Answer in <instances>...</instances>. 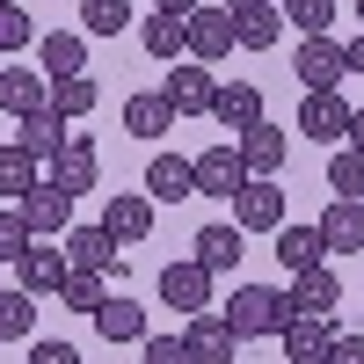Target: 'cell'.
I'll use <instances>...</instances> for the list:
<instances>
[{
    "label": "cell",
    "mask_w": 364,
    "mask_h": 364,
    "mask_svg": "<svg viewBox=\"0 0 364 364\" xmlns=\"http://www.w3.org/2000/svg\"><path fill=\"white\" fill-rule=\"evenodd\" d=\"M240 343H262V336H277V328L291 321V299L277 291V284H233V299L226 306H211Z\"/></svg>",
    "instance_id": "1"
},
{
    "label": "cell",
    "mask_w": 364,
    "mask_h": 364,
    "mask_svg": "<svg viewBox=\"0 0 364 364\" xmlns=\"http://www.w3.org/2000/svg\"><path fill=\"white\" fill-rule=\"evenodd\" d=\"M58 240H66V269H95V277H109L124 291V262H117V240L102 226H66Z\"/></svg>",
    "instance_id": "2"
},
{
    "label": "cell",
    "mask_w": 364,
    "mask_h": 364,
    "mask_svg": "<svg viewBox=\"0 0 364 364\" xmlns=\"http://www.w3.org/2000/svg\"><path fill=\"white\" fill-rule=\"evenodd\" d=\"M190 175H197V197H240L248 190V168H240V154H233V139H219V146H204V154L190 161Z\"/></svg>",
    "instance_id": "3"
},
{
    "label": "cell",
    "mask_w": 364,
    "mask_h": 364,
    "mask_svg": "<svg viewBox=\"0 0 364 364\" xmlns=\"http://www.w3.org/2000/svg\"><path fill=\"white\" fill-rule=\"evenodd\" d=\"M291 73H299V87H306V95H328V87L350 73V58H343L336 37H306V44L291 51Z\"/></svg>",
    "instance_id": "4"
},
{
    "label": "cell",
    "mask_w": 364,
    "mask_h": 364,
    "mask_svg": "<svg viewBox=\"0 0 364 364\" xmlns=\"http://www.w3.org/2000/svg\"><path fill=\"white\" fill-rule=\"evenodd\" d=\"M233 226L240 233H277L284 226V190L269 175H248V190L233 197Z\"/></svg>",
    "instance_id": "5"
},
{
    "label": "cell",
    "mask_w": 364,
    "mask_h": 364,
    "mask_svg": "<svg viewBox=\"0 0 364 364\" xmlns=\"http://www.w3.org/2000/svg\"><path fill=\"white\" fill-rule=\"evenodd\" d=\"M182 51H190L197 66H219V58L233 51V15L226 8H197L190 22H182Z\"/></svg>",
    "instance_id": "6"
},
{
    "label": "cell",
    "mask_w": 364,
    "mask_h": 364,
    "mask_svg": "<svg viewBox=\"0 0 364 364\" xmlns=\"http://www.w3.org/2000/svg\"><path fill=\"white\" fill-rule=\"evenodd\" d=\"M161 306H175V314H211V269L204 262H168L161 269Z\"/></svg>",
    "instance_id": "7"
},
{
    "label": "cell",
    "mask_w": 364,
    "mask_h": 364,
    "mask_svg": "<svg viewBox=\"0 0 364 364\" xmlns=\"http://www.w3.org/2000/svg\"><path fill=\"white\" fill-rule=\"evenodd\" d=\"M204 117H211L219 132H233V139H240L248 124H262V87H255V80H219V95H211V109H204Z\"/></svg>",
    "instance_id": "8"
},
{
    "label": "cell",
    "mask_w": 364,
    "mask_h": 364,
    "mask_svg": "<svg viewBox=\"0 0 364 364\" xmlns=\"http://www.w3.org/2000/svg\"><path fill=\"white\" fill-rule=\"evenodd\" d=\"M22 226H29V240H58L73 226V197L58 190V182H37V190L22 197Z\"/></svg>",
    "instance_id": "9"
},
{
    "label": "cell",
    "mask_w": 364,
    "mask_h": 364,
    "mask_svg": "<svg viewBox=\"0 0 364 364\" xmlns=\"http://www.w3.org/2000/svg\"><path fill=\"white\" fill-rule=\"evenodd\" d=\"M95 168H102L95 132H66V154L51 161V175H44V182H58L66 197H80V190H95Z\"/></svg>",
    "instance_id": "10"
},
{
    "label": "cell",
    "mask_w": 364,
    "mask_h": 364,
    "mask_svg": "<svg viewBox=\"0 0 364 364\" xmlns=\"http://www.w3.org/2000/svg\"><path fill=\"white\" fill-rule=\"evenodd\" d=\"M211 95H219V80H211V66H197V58H182V66L168 73V87H161V102H168L175 117H204Z\"/></svg>",
    "instance_id": "11"
},
{
    "label": "cell",
    "mask_w": 364,
    "mask_h": 364,
    "mask_svg": "<svg viewBox=\"0 0 364 364\" xmlns=\"http://www.w3.org/2000/svg\"><path fill=\"white\" fill-rule=\"evenodd\" d=\"M182 350H190V364H233V357H240V336H233L219 314H190Z\"/></svg>",
    "instance_id": "12"
},
{
    "label": "cell",
    "mask_w": 364,
    "mask_h": 364,
    "mask_svg": "<svg viewBox=\"0 0 364 364\" xmlns=\"http://www.w3.org/2000/svg\"><path fill=\"white\" fill-rule=\"evenodd\" d=\"M233 154H240V168H248V175H277V168L291 161V139L262 117V124H248V132L233 139Z\"/></svg>",
    "instance_id": "13"
},
{
    "label": "cell",
    "mask_w": 364,
    "mask_h": 364,
    "mask_svg": "<svg viewBox=\"0 0 364 364\" xmlns=\"http://www.w3.org/2000/svg\"><path fill=\"white\" fill-rule=\"evenodd\" d=\"M0 109L15 117H37V109H51V80L37 73V66H0Z\"/></svg>",
    "instance_id": "14"
},
{
    "label": "cell",
    "mask_w": 364,
    "mask_h": 364,
    "mask_svg": "<svg viewBox=\"0 0 364 364\" xmlns=\"http://www.w3.org/2000/svg\"><path fill=\"white\" fill-rule=\"evenodd\" d=\"M299 132H306L314 146H343L350 139V102L336 95V87H328V95H306L299 102Z\"/></svg>",
    "instance_id": "15"
},
{
    "label": "cell",
    "mask_w": 364,
    "mask_h": 364,
    "mask_svg": "<svg viewBox=\"0 0 364 364\" xmlns=\"http://www.w3.org/2000/svg\"><path fill=\"white\" fill-rule=\"evenodd\" d=\"M37 73L44 80L87 73V37H80V29H44V37H37Z\"/></svg>",
    "instance_id": "16"
},
{
    "label": "cell",
    "mask_w": 364,
    "mask_h": 364,
    "mask_svg": "<svg viewBox=\"0 0 364 364\" xmlns=\"http://www.w3.org/2000/svg\"><path fill=\"white\" fill-rule=\"evenodd\" d=\"M336 336H343V328H336V321H314V314H291V321L277 328V343H284V364H321Z\"/></svg>",
    "instance_id": "17"
},
{
    "label": "cell",
    "mask_w": 364,
    "mask_h": 364,
    "mask_svg": "<svg viewBox=\"0 0 364 364\" xmlns=\"http://www.w3.org/2000/svg\"><path fill=\"white\" fill-rule=\"evenodd\" d=\"M291 314H314V321H336V306H343V284H336V269H299V277H291Z\"/></svg>",
    "instance_id": "18"
},
{
    "label": "cell",
    "mask_w": 364,
    "mask_h": 364,
    "mask_svg": "<svg viewBox=\"0 0 364 364\" xmlns=\"http://www.w3.org/2000/svg\"><path fill=\"white\" fill-rule=\"evenodd\" d=\"M102 233L109 240H146V233H154V197H146V190H109Z\"/></svg>",
    "instance_id": "19"
},
{
    "label": "cell",
    "mask_w": 364,
    "mask_h": 364,
    "mask_svg": "<svg viewBox=\"0 0 364 364\" xmlns=\"http://www.w3.org/2000/svg\"><path fill=\"white\" fill-rule=\"evenodd\" d=\"M314 233H321V248H328V255H357V248H364V204L336 197V204L314 219Z\"/></svg>",
    "instance_id": "20"
},
{
    "label": "cell",
    "mask_w": 364,
    "mask_h": 364,
    "mask_svg": "<svg viewBox=\"0 0 364 364\" xmlns=\"http://www.w3.org/2000/svg\"><path fill=\"white\" fill-rule=\"evenodd\" d=\"M15 269H22V291H29V299H58V284L73 277V269H66V248H37V240H29V255H22Z\"/></svg>",
    "instance_id": "21"
},
{
    "label": "cell",
    "mask_w": 364,
    "mask_h": 364,
    "mask_svg": "<svg viewBox=\"0 0 364 364\" xmlns=\"http://www.w3.org/2000/svg\"><path fill=\"white\" fill-rule=\"evenodd\" d=\"M146 197H154V204H182V197H197L190 161H182V154H154V161H146Z\"/></svg>",
    "instance_id": "22"
},
{
    "label": "cell",
    "mask_w": 364,
    "mask_h": 364,
    "mask_svg": "<svg viewBox=\"0 0 364 364\" xmlns=\"http://www.w3.org/2000/svg\"><path fill=\"white\" fill-rule=\"evenodd\" d=\"M66 117H58V109H37V117H22V132H15V146H22V154L29 161H58V154H66Z\"/></svg>",
    "instance_id": "23"
},
{
    "label": "cell",
    "mask_w": 364,
    "mask_h": 364,
    "mask_svg": "<svg viewBox=\"0 0 364 364\" xmlns=\"http://www.w3.org/2000/svg\"><path fill=\"white\" fill-rule=\"evenodd\" d=\"M240 240H248V233H240V226H204L197 240H190V262H204L211 269V277H226V269H240V255H248V248H240Z\"/></svg>",
    "instance_id": "24"
},
{
    "label": "cell",
    "mask_w": 364,
    "mask_h": 364,
    "mask_svg": "<svg viewBox=\"0 0 364 364\" xmlns=\"http://www.w3.org/2000/svg\"><path fill=\"white\" fill-rule=\"evenodd\" d=\"M95 328H102V343H146V306L124 299V291H109L95 306Z\"/></svg>",
    "instance_id": "25"
},
{
    "label": "cell",
    "mask_w": 364,
    "mask_h": 364,
    "mask_svg": "<svg viewBox=\"0 0 364 364\" xmlns=\"http://www.w3.org/2000/svg\"><path fill=\"white\" fill-rule=\"evenodd\" d=\"M124 132L132 139H168L175 132V109L161 102V87H154V95H124Z\"/></svg>",
    "instance_id": "26"
},
{
    "label": "cell",
    "mask_w": 364,
    "mask_h": 364,
    "mask_svg": "<svg viewBox=\"0 0 364 364\" xmlns=\"http://www.w3.org/2000/svg\"><path fill=\"white\" fill-rule=\"evenodd\" d=\"M277 262H284V277H299V269H321L328 248H321L314 226H277Z\"/></svg>",
    "instance_id": "27"
},
{
    "label": "cell",
    "mask_w": 364,
    "mask_h": 364,
    "mask_svg": "<svg viewBox=\"0 0 364 364\" xmlns=\"http://www.w3.org/2000/svg\"><path fill=\"white\" fill-rule=\"evenodd\" d=\"M277 37H284V15H277V0H262V8L233 15V44H240V51H269Z\"/></svg>",
    "instance_id": "28"
},
{
    "label": "cell",
    "mask_w": 364,
    "mask_h": 364,
    "mask_svg": "<svg viewBox=\"0 0 364 364\" xmlns=\"http://www.w3.org/2000/svg\"><path fill=\"white\" fill-rule=\"evenodd\" d=\"M37 182H44V175H37V161H29L22 146L8 139V146H0V204H22Z\"/></svg>",
    "instance_id": "29"
},
{
    "label": "cell",
    "mask_w": 364,
    "mask_h": 364,
    "mask_svg": "<svg viewBox=\"0 0 364 364\" xmlns=\"http://www.w3.org/2000/svg\"><path fill=\"white\" fill-rule=\"evenodd\" d=\"M95 102H102V80H95V73H73V80H51V109L66 117V124H80V117L95 109Z\"/></svg>",
    "instance_id": "30"
},
{
    "label": "cell",
    "mask_w": 364,
    "mask_h": 364,
    "mask_svg": "<svg viewBox=\"0 0 364 364\" xmlns=\"http://www.w3.org/2000/svg\"><path fill=\"white\" fill-rule=\"evenodd\" d=\"M109 291H117L109 277H95V269H73V277L58 284V306H66V314H87V321H95V306H102Z\"/></svg>",
    "instance_id": "31"
},
{
    "label": "cell",
    "mask_w": 364,
    "mask_h": 364,
    "mask_svg": "<svg viewBox=\"0 0 364 364\" xmlns=\"http://www.w3.org/2000/svg\"><path fill=\"white\" fill-rule=\"evenodd\" d=\"M328 190L364 204V154H357V146H336V154H328Z\"/></svg>",
    "instance_id": "32"
},
{
    "label": "cell",
    "mask_w": 364,
    "mask_h": 364,
    "mask_svg": "<svg viewBox=\"0 0 364 364\" xmlns=\"http://www.w3.org/2000/svg\"><path fill=\"white\" fill-rule=\"evenodd\" d=\"M29 328H37V299H29L22 284H8L0 291V343H22Z\"/></svg>",
    "instance_id": "33"
},
{
    "label": "cell",
    "mask_w": 364,
    "mask_h": 364,
    "mask_svg": "<svg viewBox=\"0 0 364 364\" xmlns=\"http://www.w3.org/2000/svg\"><path fill=\"white\" fill-rule=\"evenodd\" d=\"M277 15L299 29V37H328V22H336V0H277Z\"/></svg>",
    "instance_id": "34"
},
{
    "label": "cell",
    "mask_w": 364,
    "mask_h": 364,
    "mask_svg": "<svg viewBox=\"0 0 364 364\" xmlns=\"http://www.w3.org/2000/svg\"><path fill=\"white\" fill-rule=\"evenodd\" d=\"M139 44H146V58H182V22L175 15H146L139 22Z\"/></svg>",
    "instance_id": "35"
},
{
    "label": "cell",
    "mask_w": 364,
    "mask_h": 364,
    "mask_svg": "<svg viewBox=\"0 0 364 364\" xmlns=\"http://www.w3.org/2000/svg\"><path fill=\"white\" fill-rule=\"evenodd\" d=\"M132 22V0H87L80 8V37H117Z\"/></svg>",
    "instance_id": "36"
},
{
    "label": "cell",
    "mask_w": 364,
    "mask_h": 364,
    "mask_svg": "<svg viewBox=\"0 0 364 364\" xmlns=\"http://www.w3.org/2000/svg\"><path fill=\"white\" fill-rule=\"evenodd\" d=\"M29 255V226H22V204H0V262H22Z\"/></svg>",
    "instance_id": "37"
},
{
    "label": "cell",
    "mask_w": 364,
    "mask_h": 364,
    "mask_svg": "<svg viewBox=\"0 0 364 364\" xmlns=\"http://www.w3.org/2000/svg\"><path fill=\"white\" fill-rule=\"evenodd\" d=\"M22 44H37V29H29V15H22V0H15V8H0V58H15Z\"/></svg>",
    "instance_id": "38"
},
{
    "label": "cell",
    "mask_w": 364,
    "mask_h": 364,
    "mask_svg": "<svg viewBox=\"0 0 364 364\" xmlns=\"http://www.w3.org/2000/svg\"><path fill=\"white\" fill-rule=\"evenodd\" d=\"M139 350H146V364H190V350H182V336H146Z\"/></svg>",
    "instance_id": "39"
},
{
    "label": "cell",
    "mask_w": 364,
    "mask_h": 364,
    "mask_svg": "<svg viewBox=\"0 0 364 364\" xmlns=\"http://www.w3.org/2000/svg\"><path fill=\"white\" fill-rule=\"evenodd\" d=\"M29 364H80L73 343H29Z\"/></svg>",
    "instance_id": "40"
},
{
    "label": "cell",
    "mask_w": 364,
    "mask_h": 364,
    "mask_svg": "<svg viewBox=\"0 0 364 364\" xmlns=\"http://www.w3.org/2000/svg\"><path fill=\"white\" fill-rule=\"evenodd\" d=\"M321 364H364V336H336Z\"/></svg>",
    "instance_id": "41"
},
{
    "label": "cell",
    "mask_w": 364,
    "mask_h": 364,
    "mask_svg": "<svg viewBox=\"0 0 364 364\" xmlns=\"http://www.w3.org/2000/svg\"><path fill=\"white\" fill-rule=\"evenodd\" d=\"M197 8H204V0H154V15H175V22H190Z\"/></svg>",
    "instance_id": "42"
},
{
    "label": "cell",
    "mask_w": 364,
    "mask_h": 364,
    "mask_svg": "<svg viewBox=\"0 0 364 364\" xmlns=\"http://www.w3.org/2000/svg\"><path fill=\"white\" fill-rule=\"evenodd\" d=\"M343 58H350V73H364V37H350V44H343Z\"/></svg>",
    "instance_id": "43"
},
{
    "label": "cell",
    "mask_w": 364,
    "mask_h": 364,
    "mask_svg": "<svg viewBox=\"0 0 364 364\" xmlns=\"http://www.w3.org/2000/svg\"><path fill=\"white\" fill-rule=\"evenodd\" d=\"M350 146L364 154V109H350Z\"/></svg>",
    "instance_id": "44"
},
{
    "label": "cell",
    "mask_w": 364,
    "mask_h": 364,
    "mask_svg": "<svg viewBox=\"0 0 364 364\" xmlns=\"http://www.w3.org/2000/svg\"><path fill=\"white\" fill-rule=\"evenodd\" d=\"M219 8H226V15H248V8H262V0H219Z\"/></svg>",
    "instance_id": "45"
},
{
    "label": "cell",
    "mask_w": 364,
    "mask_h": 364,
    "mask_svg": "<svg viewBox=\"0 0 364 364\" xmlns=\"http://www.w3.org/2000/svg\"><path fill=\"white\" fill-rule=\"evenodd\" d=\"M357 22H364V0H357Z\"/></svg>",
    "instance_id": "46"
},
{
    "label": "cell",
    "mask_w": 364,
    "mask_h": 364,
    "mask_svg": "<svg viewBox=\"0 0 364 364\" xmlns=\"http://www.w3.org/2000/svg\"><path fill=\"white\" fill-rule=\"evenodd\" d=\"M0 8H15V0H0Z\"/></svg>",
    "instance_id": "47"
},
{
    "label": "cell",
    "mask_w": 364,
    "mask_h": 364,
    "mask_svg": "<svg viewBox=\"0 0 364 364\" xmlns=\"http://www.w3.org/2000/svg\"><path fill=\"white\" fill-rule=\"evenodd\" d=\"M73 8H87V0H73Z\"/></svg>",
    "instance_id": "48"
}]
</instances>
